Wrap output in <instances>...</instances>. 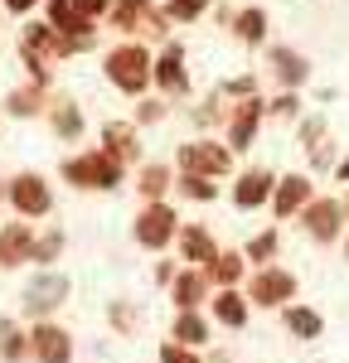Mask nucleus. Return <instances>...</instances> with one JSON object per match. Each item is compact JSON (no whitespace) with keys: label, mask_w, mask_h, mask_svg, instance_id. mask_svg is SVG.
Wrapping results in <instances>:
<instances>
[{"label":"nucleus","mask_w":349,"mask_h":363,"mask_svg":"<svg viewBox=\"0 0 349 363\" xmlns=\"http://www.w3.org/2000/svg\"><path fill=\"white\" fill-rule=\"evenodd\" d=\"M5 5H10V10H29L34 0H5Z\"/></svg>","instance_id":"obj_36"},{"label":"nucleus","mask_w":349,"mask_h":363,"mask_svg":"<svg viewBox=\"0 0 349 363\" xmlns=\"http://www.w3.org/2000/svg\"><path fill=\"white\" fill-rule=\"evenodd\" d=\"M179 189H184L189 199H199V203H209V199L218 194V189H214V184L204 179V174H179Z\"/></svg>","instance_id":"obj_28"},{"label":"nucleus","mask_w":349,"mask_h":363,"mask_svg":"<svg viewBox=\"0 0 349 363\" xmlns=\"http://www.w3.org/2000/svg\"><path fill=\"white\" fill-rule=\"evenodd\" d=\"M10 203H15L25 218H39V213H49V208H54L49 184H44L39 174H20V179H10Z\"/></svg>","instance_id":"obj_9"},{"label":"nucleus","mask_w":349,"mask_h":363,"mask_svg":"<svg viewBox=\"0 0 349 363\" xmlns=\"http://www.w3.org/2000/svg\"><path fill=\"white\" fill-rule=\"evenodd\" d=\"M155 78H160V87H170V92H184V73H179V49H170V54L155 63Z\"/></svg>","instance_id":"obj_26"},{"label":"nucleus","mask_w":349,"mask_h":363,"mask_svg":"<svg viewBox=\"0 0 349 363\" xmlns=\"http://www.w3.org/2000/svg\"><path fill=\"white\" fill-rule=\"evenodd\" d=\"M107 78H112L121 92H141V87L150 83V58H145V49H136V44L112 49V54H107Z\"/></svg>","instance_id":"obj_4"},{"label":"nucleus","mask_w":349,"mask_h":363,"mask_svg":"<svg viewBox=\"0 0 349 363\" xmlns=\"http://www.w3.org/2000/svg\"><path fill=\"white\" fill-rule=\"evenodd\" d=\"M340 218H345V203H335V199H311L301 208V223H306V233L316 242H335L340 238Z\"/></svg>","instance_id":"obj_7"},{"label":"nucleus","mask_w":349,"mask_h":363,"mask_svg":"<svg viewBox=\"0 0 349 363\" xmlns=\"http://www.w3.org/2000/svg\"><path fill=\"white\" fill-rule=\"evenodd\" d=\"M58 252H63V233H44V238H34V257L29 262H39V272H49V262H58Z\"/></svg>","instance_id":"obj_25"},{"label":"nucleus","mask_w":349,"mask_h":363,"mask_svg":"<svg viewBox=\"0 0 349 363\" xmlns=\"http://www.w3.org/2000/svg\"><path fill=\"white\" fill-rule=\"evenodd\" d=\"M311 179L306 174H287V179H277V189H272V208H277V218H291V213H301L306 203H311Z\"/></svg>","instance_id":"obj_10"},{"label":"nucleus","mask_w":349,"mask_h":363,"mask_svg":"<svg viewBox=\"0 0 349 363\" xmlns=\"http://www.w3.org/2000/svg\"><path fill=\"white\" fill-rule=\"evenodd\" d=\"M160 363H204V359H199V349H184V344L165 339L160 344Z\"/></svg>","instance_id":"obj_29"},{"label":"nucleus","mask_w":349,"mask_h":363,"mask_svg":"<svg viewBox=\"0 0 349 363\" xmlns=\"http://www.w3.org/2000/svg\"><path fill=\"white\" fill-rule=\"evenodd\" d=\"M238 34H243L248 44H257L262 34H267V15H262V10H243V15H238Z\"/></svg>","instance_id":"obj_27"},{"label":"nucleus","mask_w":349,"mask_h":363,"mask_svg":"<svg viewBox=\"0 0 349 363\" xmlns=\"http://www.w3.org/2000/svg\"><path fill=\"white\" fill-rule=\"evenodd\" d=\"M204 5H209V0H170V15L174 20H194Z\"/></svg>","instance_id":"obj_33"},{"label":"nucleus","mask_w":349,"mask_h":363,"mask_svg":"<svg viewBox=\"0 0 349 363\" xmlns=\"http://www.w3.org/2000/svg\"><path fill=\"white\" fill-rule=\"evenodd\" d=\"M54 126L63 131V136H78V131H83V116L73 112V107H63V112L54 116Z\"/></svg>","instance_id":"obj_32"},{"label":"nucleus","mask_w":349,"mask_h":363,"mask_svg":"<svg viewBox=\"0 0 349 363\" xmlns=\"http://www.w3.org/2000/svg\"><path fill=\"white\" fill-rule=\"evenodd\" d=\"M34 257V233L29 223H5L0 228V267H25Z\"/></svg>","instance_id":"obj_12"},{"label":"nucleus","mask_w":349,"mask_h":363,"mask_svg":"<svg viewBox=\"0 0 349 363\" xmlns=\"http://www.w3.org/2000/svg\"><path fill=\"white\" fill-rule=\"evenodd\" d=\"M248 306H262V310H287L291 301H296V277H291L287 267H262L257 277L248 281Z\"/></svg>","instance_id":"obj_3"},{"label":"nucleus","mask_w":349,"mask_h":363,"mask_svg":"<svg viewBox=\"0 0 349 363\" xmlns=\"http://www.w3.org/2000/svg\"><path fill=\"white\" fill-rule=\"evenodd\" d=\"M170 301H174V310H199V301H209V277H204L199 267H184V272H174V281H170Z\"/></svg>","instance_id":"obj_11"},{"label":"nucleus","mask_w":349,"mask_h":363,"mask_svg":"<svg viewBox=\"0 0 349 363\" xmlns=\"http://www.w3.org/2000/svg\"><path fill=\"white\" fill-rule=\"evenodd\" d=\"M272 68H277L287 83H306V58L291 54V49H277V54H272Z\"/></svg>","instance_id":"obj_24"},{"label":"nucleus","mask_w":349,"mask_h":363,"mask_svg":"<svg viewBox=\"0 0 349 363\" xmlns=\"http://www.w3.org/2000/svg\"><path fill=\"white\" fill-rule=\"evenodd\" d=\"M345 257H349V242H345Z\"/></svg>","instance_id":"obj_38"},{"label":"nucleus","mask_w":349,"mask_h":363,"mask_svg":"<svg viewBox=\"0 0 349 363\" xmlns=\"http://www.w3.org/2000/svg\"><path fill=\"white\" fill-rule=\"evenodd\" d=\"M209 306H214V320L228 325V330H243V325H248V296H243L238 286H233V291H218Z\"/></svg>","instance_id":"obj_16"},{"label":"nucleus","mask_w":349,"mask_h":363,"mask_svg":"<svg viewBox=\"0 0 349 363\" xmlns=\"http://www.w3.org/2000/svg\"><path fill=\"white\" fill-rule=\"evenodd\" d=\"M170 339L184 344V349H204L209 344V320H204L199 310H179L174 325H170Z\"/></svg>","instance_id":"obj_15"},{"label":"nucleus","mask_w":349,"mask_h":363,"mask_svg":"<svg viewBox=\"0 0 349 363\" xmlns=\"http://www.w3.org/2000/svg\"><path fill=\"white\" fill-rule=\"evenodd\" d=\"M29 359L34 363H73V335L54 325V320H39L29 330Z\"/></svg>","instance_id":"obj_5"},{"label":"nucleus","mask_w":349,"mask_h":363,"mask_svg":"<svg viewBox=\"0 0 349 363\" xmlns=\"http://www.w3.org/2000/svg\"><path fill=\"white\" fill-rule=\"evenodd\" d=\"M243 272H248V257H243V252H218V257L204 267L209 286H218V291H233V286L243 281Z\"/></svg>","instance_id":"obj_14"},{"label":"nucleus","mask_w":349,"mask_h":363,"mask_svg":"<svg viewBox=\"0 0 349 363\" xmlns=\"http://www.w3.org/2000/svg\"><path fill=\"white\" fill-rule=\"evenodd\" d=\"M0 363H29V330L0 315Z\"/></svg>","instance_id":"obj_19"},{"label":"nucleus","mask_w":349,"mask_h":363,"mask_svg":"<svg viewBox=\"0 0 349 363\" xmlns=\"http://www.w3.org/2000/svg\"><path fill=\"white\" fill-rule=\"evenodd\" d=\"M272 189H277V179L267 169H248L238 179V189H233V203L238 208H262V203H272Z\"/></svg>","instance_id":"obj_13"},{"label":"nucleus","mask_w":349,"mask_h":363,"mask_svg":"<svg viewBox=\"0 0 349 363\" xmlns=\"http://www.w3.org/2000/svg\"><path fill=\"white\" fill-rule=\"evenodd\" d=\"M340 179H349V160H345V165H340Z\"/></svg>","instance_id":"obj_37"},{"label":"nucleus","mask_w":349,"mask_h":363,"mask_svg":"<svg viewBox=\"0 0 349 363\" xmlns=\"http://www.w3.org/2000/svg\"><path fill=\"white\" fill-rule=\"evenodd\" d=\"M10 112L29 116V112H34V92H15V97H10Z\"/></svg>","instance_id":"obj_35"},{"label":"nucleus","mask_w":349,"mask_h":363,"mask_svg":"<svg viewBox=\"0 0 349 363\" xmlns=\"http://www.w3.org/2000/svg\"><path fill=\"white\" fill-rule=\"evenodd\" d=\"M257 121H262V102H243V107H238V116H233V131H228V140L238 145V150H248V145H253Z\"/></svg>","instance_id":"obj_20"},{"label":"nucleus","mask_w":349,"mask_h":363,"mask_svg":"<svg viewBox=\"0 0 349 363\" xmlns=\"http://www.w3.org/2000/svg\"><path fill=\"white\" fill-rule=\"evenodd\" d=\"M107 320H112L121 335H131V330H136V310H131V306H121V301H116V306L107 310Z\"/></svg>","instance_id":"obj_30"},{"label":"nucleus","mask_w":349,"mask_h":363,"mask_svg":"<svg viewBox=\"0 0 349 363\" xmlns=\"http://www.w3.org/2000/svg\"><path fill=\"white\" fill-rule=\"evenodd\" d=\"M165 189H170V169H165V165H145L141 169V194L150 199V203H160Z\"/></svg>","instance_id":"obj_23"},{"label":"nucleus","mask_w":349,"mask_h":363,"mask_svg":"<svg viewBox=\"0 0 349 363\" xmlns=\"http://www.w3.org/2000/svg\"><path fill=\"white\" fill-rule=\"evenodd\" d=\"M68 296H73V281L49 267V272H34V277H29L25 296H20V306H25V315L39 325V320H49V315H54V310L63 306Z\"/></svg>","instance_id":"obj_1"},{"label":"nucleus","mask_w":349,"mask_h":363,"mask_svg":"<svg viewBox=\"0 0 349 363\" xmlns=\"http://www.w3.org/2000/svg\"><path fill=\"white\" fill-rule=\"evenodd\" d=\"M277 247H282V238H277V228H267V233H257V238L248 242V252H243V257H248V262H262V267H267V262L277 257Z\"/></svg>","instance_id":"obj_22"},{"label":"nucleus","mask_w":349,"mask_h":363,"mask_svg":"<svg viewBox=\"0 0 349 363\" xmlns=\"http://www.w3.org/2000/svg\"><path fill=\"white\" fill-rule=\"evenodd\" d=\"M68 5H73L83 20H92V15H102V10H107V0H68Z\"/></svg>","instance_id":"obj_34"},{"label":"nucleus","mask_w":349,"mask_h":363,"mask_svg":"<svg viewBox=\"0 0 349 363\" xmlns=\"http://www.w3.org/2000/svg\"><path fill=\"white\" fill-rule=\"evenodd\" d=\"M141 10H145V0H121V5H116V25L131 29L136 20H141Z\"/></svg>","instance_id":"obj_31"},{"label":"nucleus","mask_w":349,"mask_h":363,"mask_svg":"<svg viewBox=\"0 0 349 363\" xmlns=\"http://www.w3.org/2000/svg\"><path fill=\"white\" fill-rule=\"evenodd\" d=\"M179 252H184V262H194V267H209V262H214V257H218V247H214V238H209V233H204V228H179Z\"/></svg>","instance_id":"obj_18"},{"label":"nucleus","mask_w":349,"mask_h":363,"mask_svg":"<svg viewBox=\"0 0 349 363\" xmlns=\"http://www.w3.org/2000/svg\"><path fill=\"white\" fill-rule=\"evenodd\" d=\"M63 179L78 189H116L121 184V160H112L107 150H92L78 160H63Z\"/></svg>","instance_id":"obj_2"},{"label":"nucleus","mask_w":349,"mask_h":363,"mask_svg":"<svg viewBox=\"0 0 349 363\" xmlns=\"http://www.w3.org/2000/svg\"><path fill=\"white\" fill-rule=\"evenodd\" d=\"M282 325H287L291 339H320L325 335V320H320V310H311V306H287L282 310Z\"/></svg>","instance_id":"obj_17"},{"label":"nucleus","mask_w":349,"mask_h":363,"mask_svg":"<svg viewBox=\"0 0 349 363\" xmlns=\"http://www.w3.org/2000/svg\"><path fill=\"white\" fill-rule=\"evenodd\" d=\"M174 233H179V218H174L170 203H145L141 208V218H136V242H141V247L160 252Z\"/></svg>","instance_id":"obj_6"},{"label":"nucleus","mask_w":349,"mask_h":363,"mask_svg":"<svg viewBox=\"0 0 349 363\" xmlns=\"http://www.w3.org/2000/svg\"><path fill=\"white\" fill-rule=\"evenodd\" d=\"M107 155H112V160H131V155H136V136H131V126H107Z\"/></svg>","instance_id":"obj_21"},{"label":"nucleus","mask_w":349,"mask_h":363,"mask_svg":"<svg viewBox=\"0 0 349 363\" xmlns=\"http://www.w3.org/2000/svg\"><path fill=\"white\" fill-rule=\"evenodd\" d=\"M179 165L184 174H204V179H214V174H228V150L223 145H214V140H199V145H184L179 150Z\"/></svg>","instance_id":"obj_8"}]
</instances>
